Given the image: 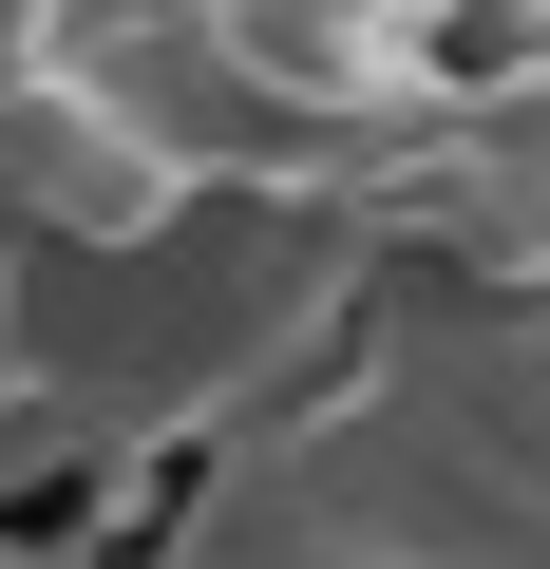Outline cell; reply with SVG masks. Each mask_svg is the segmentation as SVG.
Returning a JSON list of instances; mask_svg holds the SVG:
<instances>
[{
	"instance_id": "6da1fadb",
	"label": "cell",
	"mask_w": 550,
	"mask_h": 569,
	"mask_svg": "<svg viewBox=\"0 0 550 569\" xmlns=\"http://www.w3.org/2000/svg\"><path fill=\"white\" fill-rule=\"evenodd\" d=\"M171 569H550V342L493 305L361 323L286 418H247Z\"/></svg>"
},
{
	"instance_id": "7a4b0ae2",
	"label": "cell",
	"mask_w": 550,
	"mask_h": 569,
	"mask_svg": "<svg viewBox=\"0 0 550 569\" xmlns=\"http://www.w3.org/2000/svg\"><path fill=\"white\" fill-rule=\"evenodd\" d=\"M342 342H361V209L304 190H190L133 247H20V380L39 437L96 475L286 418Z\"/></svg>"
},
{
	"instance_id": "3957f363",
	"label": "cell",
	"mask_w": 550,
	"mask_h": 569,
	"mask_svg": "<svg viewBox=\"0 0 550 569\" xmlns=\"http://www.w3.org/2000/svg\"><path fill=\"white\" fill-rule=\"evenodd\" d=\"M114 20L133 0H0V114H20L39 77H77V58H114Z\"/></svg>"
},
{
	"instance_id": "277c9868",
	"label": "cell",
	"mask_w": 550,
	"mask_h": 569,
	"mask_svg": "<svg viewBox=\"0 0 550 569\" xmlns=\"http://www.w3.org/2000/svg\"><path fill=\"white\" fill-rule=\"evenodd\" d=\"M20 456H58V437H39V380H20V228H0V475Z\"/></svg>"
}]
</instances>
